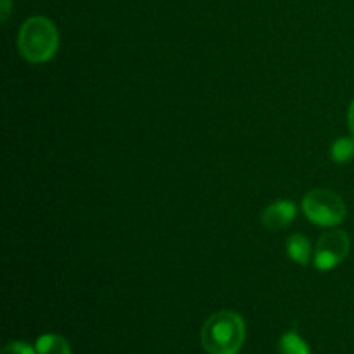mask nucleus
Listing matches in <instances>:
<instances>
[{
	"label": "nucleus",
	"mask_w": 354,
	"mask_h": 354,
	"mask_svg": "<svg viewBox=\"0 0 354 354\" xmlns=\"http://www.w3.org/2000/svg\"><path fill=\"white\" fill-rule=\"evenodd\" d=\"M245 341V324L235 311L211 315L201 330V342L209 354H239Z\"/></svg>",
	"instance_id": "nucleus-1"
},
{
	"label": "nucleus",
	"mask_w": 354,
	"mask_h": 354,
	"mask_svg": "<svg viewBox=\"0 0 354 354\" xmlns=\"http://www.w3.org/2000/svg\"><path fill=\"white\" fill-rule=\"evenodd\" d=\"M19 52L28 62L50 61L59 48V31L48 17L33 16L23 23L17 37Z\"/></svg>",
	"instance_id": "nucleus-2"
},
{
	"label": "nucleus",
	"mask_w": 354,
	"mask_h": 354,
	"mask_svg": "<svg viewBox=\"0 0 354 354\" xmlns=\"http://www.w3.org/2000/svg\"><path fill=\"white\" fill-rule=\"evenodd\" d=\"M303 209L308 220L320 227H335L346 218L344 201L328 189L310 190L303 199Z\"/></svg>",
	"instance_id": "nucleus-3"
},
{
	"label": "nucleus",
	"mask_w": 354,
	"mask_h": 354,
	"mask_svg": "<svg viewBox=\"0 0 354 354\" xmlns=\"http://www.w3.org/2000/svg\"><path fill=\"white\" fill-rule=\"evenodd\" d=\"M349 245H351V241H349V235L344 230L325 232L318 239L317 249H315V268L320 270V272H327V270L341 265L348 258Z\"/></svg>",
	"instance_id": "nucleus-4"
},
{
	"label": "nucleus",
	"mask_w": 354,
	"mask_h": 354,
	"mask_svg": "<svg viewBox=\"0 0 354 354\" xmlns=\"http://www.w3.org/2000/svg\"><path fill=\"white\" fill-rule=\"evenodd\" d=\"M296 204L292 201H277L272 203L261 214V221L268 230L277 232L282 228L289 227L294 220H296Z\"/></svg>",
	"instance_id": "nucleus-5"
},
{
	"label": "nucleus",
	"mask_w": 354,
	"mask_h": 354,
	"mask_svg": "<svg viewBox=\"0 0 354 354\" xmlns=\"http://www.w3.org/2000/svg\"><path fill=\"white\" fill-rule=\"evenodd\" d=\"M287 256L301 266L310 265L311 261V242L301 234H294L287 239Z\"/></svg>",
	"instance_id": "nucleus-6"
},
{
	"label": "nucleus",
	"mask_w": 354,
	"mask_h": 354,
	"mask_svg": "<svg viewBox=\"0 0 354 354\" xmlns=\"http://www.w3.org/2000/svg\"><path fill=\"white\" fill-rule=\"evenodd\" d=\"M35 349H37L38 354H73L69 342L59 334L40 335L37 339Z\"/></svg>",
	"instance_id": "nucleus-7"
},
{
	"label": "nucleus",
	"mask_w": 354,
	"mask_h": 354,
	"mask_svg": "<svg viewBox=\"0 0 354 354\" xmlns=\"http://www.w3.org/2000/svg\"><path fill=\"white\" fill-rule=\"evenodd\" d=\"M280 354H311L308 342L297 334L296 330H289L279 341Z\"/></svg>",
	"instance_id": "nucleus-8"
},
{
	"label": "nucleus",
	"mask_w": 354,
	"mask_h": 354,
	"mask_svg": "<svg viewBox=\"0 0 354 354\" xmlns=\"http://www.w3.org/2000/svg\"><path fill=\"white\" fill-rule=\"evenodd\" d=\"M330 158L337 165H346L354 158V138L341 137L332 144Z\"/></svg>",
	"instance_id": "nucleus-9"
},
{
	"label": "nucleus",
	"mask_w": 354,
	"mask_h": 354,
	"mask_svg": "<svg viewBox=\"0 0 354 354\" xmlns=\"http://www.w3.org/2000/svg\"><path fill=\"white\" fill-rule=\"evenodd\" d=\"M0 354H38L37 349L31 348L30 344L26 342H9V344L3 346V349L0 351Z\"/></svg>",
	"instance_id": "nucleus-10"
},
{
	"label": "nucleus",
	"mask_w": 354,
	"mask_h": 354,
	"mask_svg": "<svg viewBox=\"0 0 354 354\" xmlns=\"http://www.w3.org/2000/svg\"><path fill=\"white\" fill-rule=\"evenodd\" d=\"M10 9H12V2L10 0H0V19L6 23L7 17H9Z\"/></svg>",
	"instance_id": "nucleus-11"
},
{
	"label": "nucleus",
	"mask_w": 354,
	"mask_h": 354,
	"mask_svg": "<svg viewBox=\"0 0 354 354\" xmlns=\"http://www.w3.org/2000/svg\"><path fill=\"white\" fill-rule=\"evenodd\" d=\"M348 121H349V130H351L353 137H354V100L349 106V113H348Z\"/></svg>",
	"instance_id": "nucleus-12"
}]
</instances>
